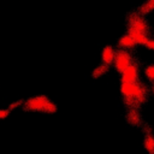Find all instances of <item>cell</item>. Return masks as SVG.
<instances>
[{
	"label": "cell",
	"instance_id": "1",
	"mask_svg": "<svg viewBox=\"0 0 154 154\" xmlns=\"http://www.w3.org/2000/svg\"><path fill=\"white\" fill-rule=\"evenodd\" d=\"M23 106L28 111H35V112H45V113H54L57 111V106L53 101H51L47 96L40 95L31 97L23 102Z\"/></svg>",
	"mask_w": 154,
	"mask_h": 154
},
{
	"label": "cell",
	"instance_id": "2",
	"mask_svg": "<svg viewBox=\"0 0 154 154\" xmlns=\"http://www.w3.org/2000/svg\"><path fill=\"white\" fill-rule=\"evenodd\" d=\"M132 63H134L132 57H131V54H130V52L128 49L119 48L118 51H116V53H114V60H113V66H114V69L119 73H122Z\"/></svg>",
	"mask_w": 154,
	"mask_h": 154
},
{
	"label": "cell",
	"instance_id": "3",
	"mask_svg": "<svg viewBox=\"0 0 154 154\" xmlns=\"http://www.w3.org/2000/svg\"><path fill=\"white\" fill-rule=\"evenodd\" d=\"M128 29H132V30H137L144 34H148V24L147 22L138 14H131L129 17V24H128Z\"/></svg>",
	"mask_w": 154,
	"mask_h": 154
},
{
	"label": "cell",
	"instance_id": "4",
	"mask_svg": "<svg viewBox=\"0 0 154 154\" xmlns=\"http://www.w3.org/2000/svg\"><path fill=\"white\" fill-rule=\"evenodd\" d=\"M120 75H122V82H128V83L137 82L138 81V66L135 63H132Z\"/></svg>",
	"mask_w": 154,
	"mask_h": 154
},
{
	"label": "cell",
	"instance_id": "5",
	"mask_svg": "<svg viewBox=\"0 0 154 154\" xmlns=\"http://www.w3.org/2000/svg\"><path fill=\"white\" fill-rule=\"evenodd\" d=\"M147 99V89L146 85H143L141 82H135V88H134V95H132V100L135 102V105H140L142 102H144Z\"/></svg>",
	"mask_w": 154,
	"mask_h": 154
},
{
	"label": "cell",
	"instance_id": "6",
	"mask_svg": "<svg viewBox=\"0 0 154 154\" xmlns=\"http://www.w3.org/2000/svg\"><path fill=\"white\" fill-rule=\"evenodd\" d=\"M114 48L112 46H106L103 47L102 52H101V61L102 64H106V65H112L113 64V60H114Z\"/></svg>",
	"mask_w": 154,
	"mask_h": 154
},
{
	"label": "cell",
	"instance_id": "7",
	"mask_svg": "<svg viewBox=\"0 0 154 154\" xmlns=\"http://www.w3.org/2000/svg\"><path fill=\"white\" fill-rule=\"evenodd\" d=\"M128 34L132 37V40L135 41L136 45L144 46L146 42L148 41V36L144 32H141V31H137V30H132V29H128Z\"/></svg>",
	"mask_w": 154,
	"mask_h": 154
},
{
	"label": "cell",
	"instance_id": "8",
	"mask_svg": "<svg viewBox=\"0 0 154 154\" xmlns=\"http://www.w3.org/2000/svg\"><path fill=\"white\" fill-rule=\"evenodd\" d=\"M118 46L119 48H123V49H132L136 46V43L129 34H125L120 36V38L118 40Z\"/></svg>",
	"mask_w": 154,
	"mask_h": 154
},
{
	"label": "cell",
	"instance_id": "9",
	"mask_svg": "<svg viewBox=\"0 0 154 154\" xmlns=\"http://www.w3.org/2000/svg\"><path fill=\"white\" fill-rule=\"evenodd\" d=\"M126 119H128V122H129L131 125H138L140 122H141L140 114H138V112H137L135 108H131V109L129 111Z\"/></svg>",
	"mask_w": 154,
	"mask_h": 154
},
{
	"label": "cell",
	"instance_id": "10",
	"mask_svg": "<svg viewBox=\"0 0 154 154\" xmlns=\"http://www.w3.org/2000/svg\"><path fill=\"white\" fill-rule=\"evenodd\" d=\"M108 67H109L108 65H106V64H101V65H99L96 69H94L91 76H93L94 78H99V77H101L102 75H105V73L108 71Z\"/></svg>",
	"mask_w": 154,
	"mask_h": 154
},
{
	"label": "cell",
	"instance_id": "11",
	"mask_svg": "<svg viewBox=\"0 0 154 154\" xmlns=\"http://www.w3.org/2000/svg\"><path fill=\"white\" fill-rule=\"evenodd\" d=\"M144 148L149 154H154V137L152 135H147L144 138Z\"/></svg>",
	"mask_w": 154,
	"mask_h": 154
},
{
	"label": "cell",
	"instance_id": "12",
	"mask_svg": "<svg viewBox=\"0 0 154 154\" xmlns=\"http://www.w3.org/2000/svg\"><path fill=\"white\" fill-rule=\"evenodd\" d=\"M153 10H154V0H147V1L144 2V5L141 6L140 12H141L142 14H144V13L152 12Z\"/></svg>",
	"mask_w": 154,
	"mask_h": 154
},
{
	"label": "cell",
	"instance_id": "13",
	"mask_svg": "<svg viewBox=\"0 0 154 154\" xmlns=\"http://www.w3.org/2000/svg\"><path fill=\"white\" fill-rule=\"evenodd\" d=\"M144 75H146V77H147V79L149 81V82H154V64H152V65H148L146 69H144Z\"/></svg>",
	"mask_w": 154,
	"mask_h": 154
},
{
	"label": "cell",
	"instance_id": "14",
	"mask_svg": "<svg viewBox=\"0 0 154 154\" xmlns=\"http://www.w3.org/2000/svg\"><path fill=\"white\" fill-rule=\"evenodd\" d=\"M147 48H149V49H152V51H154V38H148V41L146 42V45H144Z\"/></svg>",
	"mask_w": 154,
	"mask_h": 154
},
{
	"label": "cell",
	"instance_id": "15",
	"mask_svg": "<svg viewBox=\"0 0 154 154\" xmlns=\"http://www.w3.org/2000/svg\"><path fill=\"white\" fill-rule=\"evenodd\" d=\"M23 103V101L20 100V101H17V102H14V103H11L10 105V107H8V111H12L13 108H16V107H18V105H22Z\"/></svg>",
	"mask_w": 154,
	"mask_h": 154
},
{
	"label": "cell",
	"instance_id": "16",
	"mask_svg": "<svg viewBox=\"0 0 154 154\" xmlns=\"http://www.w3.org/2000/svg\"><path fill=\"white\" fill-rule=\"evenodd\" d=\"M8 109H0V118H6L8 116Z\"/></svg>",
	"mask_w": 154,
	"mask_h": 154
},
{
	"label": "cell",
	"instance_id": "17",
	"mask_svg": "<svg viewBox=\"0 0 154 154\" xmlns=\"http://www.w3.org/2000/svg\"><path fill=\"white\" fill-rule=\"evenodd\" d=\"M152 91H153V94H154V82H153V85H152Z\"/></svg>",
	"mask_w": 154,
	"mask_h": 154
}]
</instances>
